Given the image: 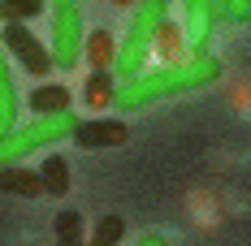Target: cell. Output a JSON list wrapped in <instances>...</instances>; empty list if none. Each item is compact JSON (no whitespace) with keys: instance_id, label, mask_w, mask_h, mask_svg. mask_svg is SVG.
<instances>
[{"instance_id":"8fae6325","label":"cell","mask_w":251,"mask_h":246,"mask_svg":"<svg viewBox=\"0 0 251 246\" xmlns=\"http://www.w3.org/2000/svg\"><path fill=\"white\" fill-rule=\"evenodd\" d=\"M30 112L35 117H52V112H70V91L61 87V82H44V87H35L30 91Z\"/></svg>"},{"instance_id":"9a60e30c","label":"cell","mask_w":251,"mask_h":246,"mask_svg":"<svg viewBox=\"0 0 251 246\" xmlns=\"http://www.w3.org/2000/svg\"><path fill=\"white\" fill-rule=\"evenodd\" d=\"M52 229H56V242H61V246H87V229H82V212H74V207L56 212V221H52Z\"/></svg>"},{"instance_id":"4fadbf2b","label":"cell","mask_w":251,"mask_h":246,"mask_svg":"<svg viewBox=\"0 0 251 246\" xmlns=\"http://www.w3.org/2000/svg\"><path fill=\"white\" fill-rule=\"evenodd\" d=\"M39 177H44V195H65L70 190V160L65 156H56V151H48L44 156V164H39Z\"/></svg>"},{"instance_id":"ffe728a7","label":"cell","mask_w":251,"mask_h":246,"mask_svg":"<svg viewBox=\"0 0 251 246\" xmlns=\"http://www.w3.org/2000/svg\"><path fill=\"white\" fill-rule=\"evenodd\" d=\"M226 9H229V0H217V18H226Z\"/></svg>"},{"instance_id":"e0dca14e","label":"cell","mask_w":251,"mask_h":246,"mask_svg":"<svg viewBox=\"0 0 251 246\" xmlns=\"http://www.w3.org/2000/svg\"><path fill=\"white\" fill-rule=\"evenodd\" d=\"M44 13V0H0V22H30Z\"/></svg>"},{"instance_id":"44dd1931","label":"cell","mask_w":251,"mask_h":246,"mask_svg":"<svg viewBox=\"0 0 251 246\" xmlns=\"http://www.w3.org/2000/svg\"><path fill=\"white\" fill-rule=\"evenodd\" d=\"M113 4H117V9H134V0H113Z\"/></svg>"},{"instance_id":"5b68a950","label":"cell","mask_w":251,"mask_h":246,"mask_svg":"<svg viewBox=\"0 0 251 246\" xmlns=\"http://www.w3.org/2000/svg\"><path fill=\"white\" fill-rule=\"evenodd\" d=\"M0 48L9 52L13 61H22V69L26 74H35V78H44L52 69V52L30 35V26L22 22H4V30H0Z\"/></svg>"},{"instance_id":"3957f363","label":"cell","mask_w":251,"mask_h":246,"mask_svg":"<svg viewBox=\"0 0 251 246\" xmlns=\"http://www.w3.org/2000/svg\"><path fill=\"white\" fill-rule=\"evenodd\" d=\"M74 130H78L74 112L35 117V121L22 125V130H9V134L0 138V169H4V164H22L26 156H35V151H52L61 138H74Z\"/></svg>"},{"instance_id":"277c9868","label":"cell","mask_w":251,"mask_h":246,"mask_svg":"<svg viewBox=\"0 0 251 246\" xmlns=\"http://www.w3.org/2000/svg\"><path fill=\"white\" fill-rule=\"evenodd\" d=\"M82 44H87V22L78 0H61L52 4V65L56 69H74L82 65Z\"/></svg>"},{"instance_id":"30bf717a","label":"cell","mask_w":251,"mask_h":246,"mask_svg":"<svg viewBox=\"0 0 251 246\" xmlns=\"http://www.w3.org/2000/svg\"><path fill=\"white\" fill-rule=\"evenodd\" d=\"M0 190H4V195H22V199H39L44 195V177H39V169L4 164V169H0Z\"/></svg>"},{"instance_id":"6da1fadb","label":"cell","mask_w":251,"mask_h":246,"mask_svg":"<svg viewBox=\"0 0 251 246\" xmlns=\"http://www.w3.org/2000/svg\"><path fill=\"white\" fill-rule=\"evenodd\" d=\"M217 78H221V61L212 52H200V56H186L182 65H156V69H143L130 82H117L113 108L117 112H139V108H148L151 99L177 95V91H191V87H208Z\"/></svg>"},{"instance_id":"5bb4252c","label":"cell","mask_w":251,"mask_h":246,"mask_svg":"<svg viewBox=\"0 0 251 246\" xmlns=\"http://www.w3.org/2000/svg\"><path fill=\"white\" fill-rule=\"evenodd\" d=\"M113 95H117V78H113V74H87V82H82V99H87L91 112H96V108H108Z\"/></svg>"},{"instance_id":"8992f818","label":"cell","mask_w":251,"mask_h":246,"mask_svg":"<svg viewBox=\"0 0 251 246\" xmlns=\"http://www.w3.org/2000/svg\"><path fill=\"white\" fill-rule=\"evenodd\" d=\"M212 26H217V0H182V35H186L191 56L208 52Z\"/></svg>"},{"instance_id":"d6986e66","label":"cell","mask_w":251,"mask_h":246,"mask_svg":"<svg viewBox=\"0 0 251 246\" xmlns=\"http://www.w3.org/2000/svg\"><path fill=\"white\" fill-rule=\"evenodd\" d=\"M130 246H169V242H165V233H143V238H134Z\"/></svg>"},{"instance_id":"52a82bcc","label":"cell","mask_w":251,"mask_h":246,"mask_svg":"<svg viewBox=\"0 0 251 246\" xmlns=\"http://www.w3.org/2000/svg\"><path fill=\"white\" fill-rule=\"evenodd\" d=\"M130 138V130H126V121H117V117H91V121H78L74 130V143L78 147H117V143H126Z\"/></svg>"},{"instance_id":"ac0fdd59","label":"cell","mask_w":251,"mask_h":246,"mask_svg":"<svg viewBox=\"0 0 251 246\" xmlns=\"http://www.w3.org/2000/svg\"><path fill=\"white\" fill-rule=\"evenodd\" d=\"M226 18L229 22H251V0H229Z\"/></svg>"},{"instance_id":"ba28073f","label":"cell","mask_w":251,"mask_h":246,"mask_svg":"<svg viewBox=\"0 0 251 246\" xmlns=\"http://www.w3.org/2000/svg\"><path fill=\"white\" fill-rule=\"evenodd\" d=\"M82 61L91 65V74H113V61H117V35L91 26L87 30V44H82Z\"/></svg>"},{"instance_id":"7c38bea8","label":"cell","mask_w":251,"mask_h":246,"mask_svg":"<svg viewBox=\"0 0 251 246\" xmlns=\"http://www.w3.org/2000/svg\"><path fill=\"white\" fill-rule=\"evenodd\" d=\"M186 35L177 30V22H165L160 26V35H156V48H151V56H160V65H182L186 56Z\"/></svg>"},{"instance_id":"7a4b0ae2","label":"cell","mask_w":251,"mask_h":246,"mask_svg":"<svg viewBox=\"0 0 251 246\" xmlns=\"http://www.w3.org/2000/svg\"><path fill=\"white\" fill-rule=\"evenodd\" d=\"M165 22H169V0H134L130 18H126V35L117 39V61H113L117 82H130L148 69L156 35H160Z\"/></svg>"},{"instance_id":"9c48e42d","label":"cell","mask_w":251,"mask_h":246,"mask_svg":"<svg viewBox=\"0 0 251 246\" xmlns=\"http://www.w3.org/2000/svg\"><path fill=\"white\" fill-rule=\"evenodd\" d=\"M18 108H22V99H18L13 65H9V52L0 48V138H4L9 130H18Z\"/></svg>"},{"instance_id":"2e32d148","label":"cell","mask_w":251,"mask_h":246,"mask_svg":"<svg viewBox=\"0 0 251 246\" xmlns=\"http://www.w3.org/2000/svg\"><path fill=\"white\" fill-rule=\"evenodd\" d=\"M122 242H126V221L108 212V216H100V224L91 229V242L87 246H122Z\"/></svg>"}]
</instances>
